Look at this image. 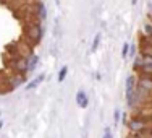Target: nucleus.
Wrapping results in <instances>:
<instances>
[{
	"label": "nucleus",
	"instance_id": "obj_1",
	"mask_svg": "<svg viewBox=\"0 0 152 138\" xmlns=\"http://www.w3.org/2000/svg\"><path fill=\"white\" fill-rule=\"evenodd\" d=\"M136 77L134 75H129L128 80H126V104L128 107H134L136 106Z\"/></svg>",
	"mask_w": 152,
	"mask_h": 138
},
{
	"label": "nucleus",
	"instance_id": "obj_2",
	"mask_svg": "<svg viewBox=\"0 0 152 138\" xmlns=\"http://www.w3.org/2000/svg\"><path fill=\"white\" fill-rule=\"evenodd\" d=\"M26 38H29L34 44H37L42 39V28L37 23H32L29 26H26Z\"/></svg>",
	"mask_w": 152,
	"mask_h": 138
},
{
	"label": "nucleus",
	"instance_id": "obj_3",
	"mask_svg": "<svg viewBox=\"0 0 152 138\" xmlns=\"http://www.w3.org/2000/svg\"><path fill=\"white\" fill-rule=\"evenodd\" d=\"M146 127H147V122L142 120L141 117H133L131 120L128 122V128L131 130V133L133 132H139V130L146 128Z\"/></svg>",
	"mask_w": 152,
	"mask_h": 138
},
{
	"label": "nucleus",
	"instance_id": "obj_4",
	"mask_svg": "<svg viewBox=\"0 0 152 138\" xmlns=\"http://www.w3.org/2000/svg\"><path fill=\"white\" fill-rule=\"evenodd\" d=\"M13 67H15V70L18 73H23V75H26L28 72H29L28 70V59L26 57H16Z\"/></svg>",
	"mask_w": 152,
	"mask_h": 138
},
{
	"label": "nucleus",
	"instance_id": "obj_5",
	"mask_svg": "<svg viewBox=\"0 0 152 138\" xmlns=\"http://www.w3.org/2000/svg\"><path fill=\"white\" fill-rule=\"evenodd\" d=\"M76 103H78V106L81 109H86L89 106V97H88V94H86V91L79 89V91L76 93Z\"/></svg>",
	"mask_w": 152,
	"mask_h": 138
},
{
	"label": "nucleus",
	"instance_id": "obj_6",
	"mask_svg": "<svg viewBox=\"0 0 152 138\" xmlns=\"http://www.w3.org/2000/svg\"><path fill=\"white\" fill-rule=\"evenodd\" d=\"M137 85L146 88L147 91H152V77H147V75H142V78L137 81Z\"/></svg>",
	"mask_w": 152,
	"mask_h": 138
},
{
	"label": "nucleus",
	"instance_id": "obj_7",
	"mask_svg": "<svg viewBox=\"0 0 152 138\" xmlns=\"http://www.w3.org/2000/svg\"><path fill=\"white\" fill-rule=\"evenodd\" d=\"M36 15H37V20H42V21L45 20V16H47V10H45V5H44V3L39 2L37 5H36Z\"/></svg>",
	"mask_w": 152,
	"mask_h": 138
},
{
	"label": "nucleus",
	"instance_id": "obj_8",
	"mask_svg": "<svg viewBox=\"0 0 152 138\" xmlns=\"http://www.w3.org/2000/svg\"><path fill=\"white\" fill-rule=\"evenodd\" d=\"M23 81H24V75H23V73H20L18 77H12V78H10V88L15 89V88H18V86H20Z\"/></svg>",
	"mask_w": 152,
	"mask_h": 138
},
{
	"label": "nucleus",
	"instance_id": "obj_9",
	"mask_svg": "<svg viewBox=\"0 0 152 138\" xmlns=\"http://www.w3.org/2000/svg\"><path fill=\"white\" fill-rule=\"evenodd\" d=\"M28 59V70L32 72L36 68V65H37V62H39V57L36 55V54H31L29 57H26Z\"/></svg>",
	"mask_w": 152,
	"mask_h": 138
},
{
	"label": "nucleus",
	"instance_id": "obj_10",
	"mask_svg": "<svg viewBox=\"0 0 152 138\" xmlns=\"http://www.w3.org/2000/svg\"><path fill=\"white\" fill-rule=\"evenodd\" d=\"M139 72L142 75H147V77H152V63L151 62H142V65H141Z\"/></svg>",
	"mask_w": 152,
	"mask_h": 138
},
{
	"label": "nucleus",
	"instance_id": "obj_11",
	"mask_svg": "<svg viewBox=\"0 0 152 138\" xmlns=\"http://www.w3.org/2000/svg\"><path fill=\"white\" fill-rule=\"evenodd\" d=\"M44 78H45V73H41L37 78H36V80H32L31 83H28L26 89H28V91H29V89H34L36 86H39V85H41V83H42V80H44Z\"/></svg>",
	"mask_w": 152,
	"mask_h": 138
},
{
	"label": "nucleus",
	"instance_id": "obj_12",
	"mask_svg": "<svg viewBox=\"0 0 152 138\" xmlns=\"http://www.w3.org/2000/svg\"><path fill=\"white\" fill-rule=\"evenodd\" d=\"M66 73H68V67L63 65V67L60 68V72H58V83H63V80L66 78Z\"/></svg>",
	"mask_w": 152,
	"mask_h": 138
},
{
	"label": "nucleus",
	"instance_id": "obj_13",
	"mask_svg": "<svg viewBox=\"0 0 152 138\" xmlns=\"http://www.w3.org/2000/svg\"><path fill=\"white\" fill-rule=\"evenodd\" d=\"M100 38H102V34H96V38H94V42H92V52H96L97 49H99V44H100Z\"/></svg>",
	"mask_w": 152,
	"mask_h": 138
},
{
	"label": "nucleus",
	"instance_id": "obj_14",
	"mask_svg": "<svg viewBox=\"0 0 152 138\" xmlns=\"http://www.w3.org/2000/svg\"><path fill=\"white\" fill-rule=\"evenodd\" d=\"M142 55H139V57H136L134 59V63H133V68H134V70H139L141 68V65H142Z\"/></svg>",
	"mask_w": 152,
	"mask_h": 138
},
{
	"label": "nucleus",
	"instance_id": "obj_15",
	"mask_svg": "<svg viewBox=\"0 0 152 138\" xmlns=\"http://www.w3.org/2000/svg\"><path fill=\"white\" fill-rule=\"evenodd\" d=\"M128 52H129V44H128V42H123V47H121V57H123V59H126Z\"/></svg>",
	"mask_w": 152,
	"mask_h": 138
},
{
	"label": "nucleus",
	"instance_id": "obj_16",
	"mask_svg": "<svg viewBox=\"0 0 152 138\" xmlns=\"http://www.w3.org/2000/svg\"><path fill=\"white\" fill-rule=\"evenodd\" d=\"M144 32H146V36H152V23H149V24H146L144 26Z\"/></svg>",
	"mask_w": 152,
	"mask_h": 138
},
{
	"label": "nucleus",
	"instance_id": "obj_17",
	"mask_svg": "<svg viewBox=\"0 0 152 138\" xmlns=\"http://www.w3.org/2000/svg\"><path fill=\"white\" fill-rule=\"evenodd\" d=\"M113 120H115V125L120 120V111H118V109H115V112H113Z\"/></svg>",
	"mask_w": 152,
	"mask_h": 138
},
{
	"label": "nucleus",
	"instance_id": "obj_18",
	"mask_svg": "<svg viewBox=\"0 0 152 138\" xmlns=\"http://www.w3.org/2000/svg\"><path fill=\"white\" fill-rule=\"evenodd\" d=\"M134 54H136V49H134V46H129V55H134Z\"/></svg>",
	"mask_w": 152,
	"mask_h": 138
},
{
	"label": "nucleus",
	"instance_id": "obj_19",
	"mask_svg": "<svg viewBox=\"0 0 152 138\" xmlns=\"http://www.w3.org/2000/svg\"><path fill=\"white\" fill-rule=\"evenodd\" d=\"M105 138H112V133H110L108 128H105Z\"/></svg>",
	"mask_w": 152,
	"mask_h": 138
},
{
	"label": "nucleus",
	"instance_id": "obj_20",
	"mask_svg": "<svg viewBox=\"0 0 152 138\" xmlns=\"http://www.w3.org/2000/svg\"><path fill=\"white\" fill-rule=\"evenodd\" d=\"M149 18H151V20H152V7H151V8H149Z\"/></svg>",
	"mask_w": 152,
	"mask_h": 138
},
{
	"label": "nucleus",
	"instance_id": "obj_21",
	"mask_svg": "<svg viewBox=\"0 0 152 138\" xmlns=\"http://www.w3.org/2000/svg\"><path fill=\"white\" fill-rule=\"evenodd\" d=\"M2 127H3V122H2V120H0V130H2Z\"/></svg>",
	"mask_w": 152,
	"mask_h": 138
},
{
	"label": "nucleus",
	"instance_id": "obj_22",
	"mask_svg": "<svg viewBox=\"0 0 152 138\" xmlns=\"http://www.w3.org/2000/svg\"><path fill=\"white\" fill-rule=\"evenodd\" d=\"M0 117H2V112H0Z\"/></svg>",
	"mask_w": 152,
	"mask_h": 138
},
{
	"label": "nucleus",
	"instance_id": "obj_23",
	"mask_svg": "<svg viewBox=\"0 0 152 138\" xmlns=\"http://www.w3.org/2000/svg\"><path fill=\"white\" fill-rule=\"evenodd\" d=\"M151 38H152V36H151Z\"/></svg>",
	"mask_w": 152,
	"mask_h": 138
}]
</instances>
